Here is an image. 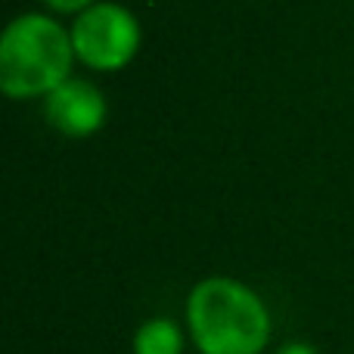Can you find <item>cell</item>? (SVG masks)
<instances>
[{"label": "cell", "mask_w": 354, "mask_h": 354, "mask_svg": "<svg viewBox=\"0 0 354 354\" xmlns=\"http://www.w3.org/2000/svg\"><path fill=\"white\" fill-rule=\"evenodd\" d=\"M187 324L202 354H261L270 342L268 305L233 277H208L189 289Z\"/></svg>", "instance_id": "6da1fadb"}, {"label": "cell", "mask_w": 354, "mask_h": 354, "mask_svg": "<svg viewBox=\"0 0 354 354\" xmlns=\"http://www.w3.org/2000/svg\"><path fill=\"white\" fill-rule=\"evenodd\" d=\"M75 59L72 35L50 16H19L6 25L0 41V87L6 97H47L68 81Z\"/></svg>", "instance_id": "7a4b0ae2"}, {"label": "cell", "mask_w": 354, "mask_h": 354, "mask_svg": "<svg viewBox=\"0 0 354 354\" xmlns=\"http://www.w3.org/2000/svg\"><path fill=\"white\" fill-rule=\"evenodd\" d=\"M75 56L100 72H115L134 59L140 47V25L134 12L118 3H97L78 16L72 28Z\"/></svg>", "instance_id": "3957f363"}, {"label": "cell", "mask_w": 354, "mask_h": 354, "mask_svg": "<svg viewBox=\"0 0 354 354\" xmlns=\"http://www.w3.org/2000/svg\"><path fill=\"white\" fill-rule=\"evenodd\" d=\"M44 115L59 134L66 137H91L106 122V97L91 81L68 78L56 91L47 93Z\"/></svg>", "instance_id": "277c9868"}, {"label": "cell", "mask_w": 354, "mask_h": 354, "mask_svg": "<svg viewBox=\"0 0 354 354\" xmlns=\"http://www.w3.org/2000/svg\"><path fill=\"white\" fill-rule=\"evenodd\" d=\"M180 351H183V333L177 330L174 320L153 317L137 326L134 354H180Z\"/></svg>", "instance_id": "5b68a950"}, {"label": "cell", "mask_w": 354, "mask_h": 354, "mask_svg": "<svg viewBox=\"0 0 354 354\" xmlns=\"http://www.w3.org/2000/svg\"><path fill=\"white\" fill-rule=\"evenodd\" d=\"M44 3L56 12H81V10H91L93 0H44Z\"/></svg>", "instance_id": "8992f818"}, {"label": "cell", "mask_w": 354, "mask_h": 354, "mask_svg": "<svg viewBox=\"0 0 354 354\" xmlns=\"http://www.w3.org/2000/svg\"><path fill=\"white\" fill-rule=\"evenodd\" d=\"M277 354H317V348L308 345V342H289V345H283Z\"/></svg>", "instance_id": "52a82bcc"}]
</instances>
